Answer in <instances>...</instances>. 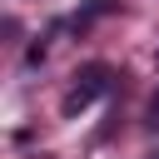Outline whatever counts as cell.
<instances>
[{
  "label": "cell",
  "instance_id": "obj_1",
  "mask_svg": "<svg viewBox=\"0 0 159 159\" xmlns=\"http://www.w3.org/2000/svg\"><path fill=\"white\" fill-rule=\"evenodd\" d=\"M104 89H109V65H84V70L75 75V89L65 94V114L75 119V114H80V109H89Z\"/></svg>",
  "mask_w": 159,
  "mask_h": 159
},
{
  "label": "cell",
  "instance_id": "obj_2",
  "mask_svg": "<svg viewBox=\"0 0 159 159\" xmlns=\"http://www.w3.org/2000/svg\"><path fill=\"white\" fill-rule=\"evenodd\" d=\"M144 124H149V129H159V89L149 94V109H144Z\"/></svg>",
  "mask_w": 159,
  "mask_h": 159
},
{
  "label": "cell",
  "instance_id": "obj_3",
  "mask_svg": "<svg viewBox=\"0 0 159 159\" xmlns=\"http://www.w3.org/2000/svg\"><path fill=\"white\" fill-rule=\"evenodd\" d=\"M149 159H159V154H149Z\"/></svg>",
  "mask_w": 159,
  "mask_h": 159
}]
</instances>
